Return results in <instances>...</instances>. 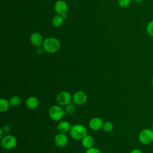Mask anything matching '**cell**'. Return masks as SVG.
I'll list each match as a JSON object with an SVG mask.
<instances>
[{
  "mask_svg": "<svg viewBox=\"0 0 153 153\" xmlns=\"http://www.w3.org/2000/svg\"><path fill=\"white\" fill-rule=\"evenodd\" d=\"M85 153H102V152L97 148L91 147L90 148L87 149Z\"/></svg>",
  "mask_w": 153,
  "mask_h": 153,
  "instance_id": "obj_22",
  "label": "cell"
},
{
  "mask_svg": "<svg viewBox=\"0 0 153 153\" xmlns=\"http://www.w3.org/2000/svg\"><path fill=\"white\" fill-rule=\"evenodd\" d=\"M71 127L72 126H71L70 123L68 121H62L57 124V129L60 133H66L70 131Z\"/></svg>",
  "mask_w": 153,
  "mask_h": 153,
  "instance_id": "obj_13",
  "label": "cell"
},
{
  "mask_svg": "<svg viewBox=\"0 0 153 153\" xmlns=\"http://www.w3.org/2000/svg\"><path fill=\"white\" fill-rule=\"evenodd\" d=\"M81 143L84 148L87 149L93 147L94 143V138L91 136L87 134L81 139Z\"/></svg>",
  "mask_w": 153,
  "mask_h": 153,
  "instance_id": "obj_14",
  "label": "cell"
},
{
  "mask_svg": "<svg viewBox=\"0 0 153 153\" xmlns=\"http://www.w3.org/2000/svg\"><path fill=\"white\" fill-rule=\"evenodd\" d=\"M76 110V107L73 103H69L65 107V112L66 114H74Z\"/></svg>",
  "mask_w": 153,
  "mask_h": 153,
  "instance_id": "obj_19",
  "label": "cell"
},
{
  "mask_svg": "<svg viewBox=\"0 0 153 153\" xmlns=\"http://www.w3.org/2000/svg\"><path fill=\"white\" fill-rule=\"evenodd\" d=\"M103 121L99 117H93L88 122V126L90 129L94 131L99 130L103 127Z\"/></svg>",
  "mask_w": 153,
  "mask_h": 153,
  "instance_id": "obj_10",
  "label": "cell"
},
{
  "mask_svg": "<svg viewBox=\"0 0 153 153\" xmlns=\"http://www.w3.org/2000/svg\"><path fill=\"white\" fill-rule=\"evenodd\" d=\"M66 114V112L59 106L53 105L48 110L50 118L54 121H60Z\"/></svg>",
  "mask_w": 153,
  "mask_h": 153,
  "instance_id": "obj_3",
  "label": "cell"
},
{
  "mask_svg": "<svg viewBox=\"0 0 153 153\" xmlns=\"http://www.w3.org/2000/svg\"><path fill=\"white\" fill-rule=\"evenodd\" d=\"M39 105V100L35 96H30L26 100V107L30 110H34L38 108Z\"/></svg>",
  "mask_w": 153,
  "mask_h": 153,
  "instance_id": "obj_12",
  "label": "cell"
},
{
  "mask_svg": "<svg viewBox=\"0 0 153 153\" xmlns=\"http://www.w3.org/2000/svg\"><path fill=\"white\" fill-rule=\"evenodd\" d=\"M139 140L144 145H148L153 142V130L150 128H145L140 131L138 136Z\"/></svg>",
  "mask_w": 153,
  "mask_h": 153,
  "instance_id": "obj_4",
  "label": "cell"
},
{
  "mask_svg": "<svg viewBox=\"0 0 153 153\" xmlns=\"http://www.w3.org/2000/svg\"><path fill=\"white\" fill-rule=\"evenodd\" d=\"M2 130L4 131V132H6V133H7V132H8L10 130H11V127L9 126V125H5V126H3V127L2 128Z\"/></svg>",
  "mask_w": 153,
  "mask_h": 153,
  "instance_id": "obj_23",
  "label": "cell"
},
{
  "mask_svg": "<svg viewBox=\"0 0 153 153\" xmlns=\"http://www.w3.org/2000/svg\"><path fill=\"white\" fill-rule=\"evenodd\" d=\"M68 5L67 3L63 0L57 1L54 5V9L56 13L59 15H63L66 14L68 11Z\"/></svg>",
  "mask_w": 153,
  "mask_h": 153,
  "instance_id": "obj_8",
  "label": "cell"
},
{
  "mask_svg": "<svg viewBox=\"0 0 153 153\" xmlns=\"http://www.w3.org/2000/svg\"><path fill=\"white\" fill-rule=\"evenodd\" d=\"M146 30L149 36L153 37V20L150 21L148 23L146 26Z\"/></svg>",
  "mask_w": 153,
  "mask_h": 153,
  "instance_id": "obj_20",
  "label": "cell"
},
{
  "mask_svg": "<svg viewBox=\"0 0 153 153\" xmlns=\"http://www.w3.org/2000/svg\"><path fill=\"white\" fill-rule=\"evenodd\" d=\"M152 130H153V123H152Z\"/></svg>",
  "mask_w": 153,
  "mask_h": 153,
  "instance_id": "obj_28",
  "label": "cell"
},
{
  "mask_svg": "<svg viewBox=\"0 0 153 153\" xmlns=\"http://www.w3.org/2000/svg\"><path fill=\"white\" fill-rule=\"evenodd\" d=\"M44 50L50 54L57 52L60 47V41L54 37H49L44 39L42 44Z\"/></svg>",
  "mask_w": 153,
  "mask_h": 153,
  "instance_id": "obj_1",
  "label": "cell"
},
{
  "mask_svg": "<svg viewBox=\"0 0 153 153\" xmlns=\"http://www.w3.org/2000/svg\"><path fill=\"white\" fill-rule=\"evenodd\" d=\"M151 84H152V86H153V77H152V79H151Z\"/></svg>",
  "mask_w": 153,
  "mask_h": 153,
  "instance_id": "obj_27",
  "label": "cell"
},
{
  "mask_svg": "<svg viewBox=\"0 0 153 153\" xmlns=\"http://www.w3.org/2000/svg\"><path fill=\"white\" fill-rule=\"evenodd\" d=\"M10 104L9 101L5 99H1L0 100V111L1 112H6L8 110Z\"/></svg>",
  "mask_w": 153,
  "mask_h": 153,
  "instance_id": "obj_17",
  "label": "cell"
},
{
  "mask_svg": "<svg viewBox=\"0 0 153 153\" xmlns=\"http://www.w3.org/2000/svg\"><path fill=\"white\" fill-rule=\"evenodd\" d=\"M134 2H137V3H140V2H142L143 0H133Z\"/></svg>",
  "mask_w": 153,
  "mask_h": 153,
  "instance_id": "obj_26",
  "label": "cell"
},
{
  "mask_svg": "<svg viewBox=\"0 0 153 153\" xmlns=\"http://www.w3.org/2000/svg\"><path fill=\"white\" fill-rule=\"evenodd\" d=\"M64 22V19L61 15L57 14L54 16L51 20L52 25L55 27H59L63 25Z\"/></svg>",
  "mask_w": 153,
  "mask_h": 153,
  "instance_id": "obj_15",
  "label": "cell"
},
{
  "mask_svg": "<svg viewBox=\"0 0 153 153\" xmlns=\"http://www.w3.org/2000/svg\"><path fill=\"white\" fill-rule=\"evenodd\" d=\"M9 102L11 106L17 107L21 104L22 99L19 96L14 95V96H13L12 97H11V98L10 99V100H9Z\"/></svg>",
  "mask_w": 153,
  "mask_h": 153,
  "instance_id": "obj_16",
  "label": "cell"
},
{
  "mask_svg": "<svg viewBox=\"0 0 153 153\" xmlns=\"http://www.w3.org/2000/svg\"><path fill=\"white\" fill-rule=\"evenodd\" d=\"M72 100L75 104L81 105L86 103L87 100V96L85 92L82 91H78L72 96Z\"/></svg>",
  "mask_w": 153,
  "mask_h": 153,
  "instance_id": "obj_7",
  "label": "cell"
},
{
  "mask_svg": "<svg viewBox=\"0 0 153 153\" xmlns=\"http://www.w3.org/2000/svg\"><path fill=\"white\" fill-rule=\"evenodd\" d=\"M70 136L75 140H81L87 134L86 127L82 124H75L72 126L69 131Z\"/></svg>",
  "mask_w": 153,
  "mask_h": 153,
  "instance_id": "obj_2",
  "label": "cell"
},
{
  "mask_svg": "<svg viewBox=\"0 0 153 153\" xmlns=\"http://www.w3.org/2000/svg\"><path fill=\"white\" fill-rule=\"evenodd\" d=\"M102 128L106 132L112 131L114 129V124L111 121H106L103 123Z\"/></svg>",
  "mask_w": 153,
  "mask_h": 153,
  "instance_id": "obj_18",
  "label": "cell"
},
{
  "mask_svg": "<svg viewBox=\"0 0 153 153\" xmlns=\"http://www.w3.org/2000/svg\"><path fill=\"white\" fill-rule=\"evenodd\" d=\"M31 44L35 47H39L43 44L44 39L42 35L39 32H33L30 36Z\"/></svg>",
  "mask_w": 153,
  "mask_h": 153,
  "instance_id": "obj_9",
  "label": "cell"
},
{
  "mask_svg": "<svg viewBox=\"0 0 153 153\" xmlns=\"http://www.w3.org/2000/svg\"><path fill=\"white\" fill-rule=\"evenodd\" d=\"M131 0H117L118 4L121 8L127 7L131 3Z\"/></svg>",
  "mask_w": 153,
  "mask_h": 153,
  "instance_id": "obj_21",
  "label": "cell"
},
{
  "mask_svg": "<svg viewBox=\"0 0 153 153\" xmlns=\"http://www.w3.org/2000/svg\"><path fill=\"white\" fill-rule=\"evenodd\" d=\"M3 132H4V131L2 130V129L1 128L0 129V137H1V139H2L3 137Z\"/></svg>",
  "mask_w": 153,
  "mask_h": 153,
  "instance_id": "obj_25",
  "label": "cell"
},
{
  "mask_svg": "<svg viewBox=\"0 0 153 153\" xmlns=\"http://www.w3.org/2000/svg\"><path fill=\"white\" fill-rule=\"evenodd\" d=\"M130 153H142V152L141 151L140 149L136 148V149H132Z\"/></svg>",
  "mask_w": 153,
  "mask_h": 153,
  "instance_id": "obj_24",
  "label": "cell"
},
{
  "mask_svg": "<svg viewBox=\"0 0 153 153\" xmlns=\"http://www.w3.org/2000/svg\"><path fill=\"white\" fill-rule=\"evenodd\" d=\"M72 99L71 94L66 91L60 92L56 97L57 103L61 106H66L71 103Z\"/></svg>",
  "mask_w": 153,
  "mask_h": 153,
  "instance_id": "obj_6",
  "label": "cell"
},
{
  "mask_svg": "<svg viewBox=\"0 0 153 153\" xmlns=\"http://www.w3.org/2000/svg\"><path fill=\"white\" fill-rule=\"evenodd\" d=\"M54 142L57 146L65 147L68 143V137L65 133L59 132L55 136Z\"/></svg>",
  "mask_w": 153,
  "mask_h": 153,
  "instance_id": "obj_11",
  "label": "cell"
},
{
  "mask_svg": "<svg viewBox=\"0 0 153 153\" xmlns=\"http://www.w3.org/2000/svg\"><path fill=\"white\" fill-rule=\"evenodd\" d=\"M16 138L13 135H7L1 139V146L5 149H12L16 146Z\"/></svg>",
  "mask_w": 153,
  "mask_h": 153,
  "instance_id": "obj_5",
  "label": "cell"
}]
</instances>
